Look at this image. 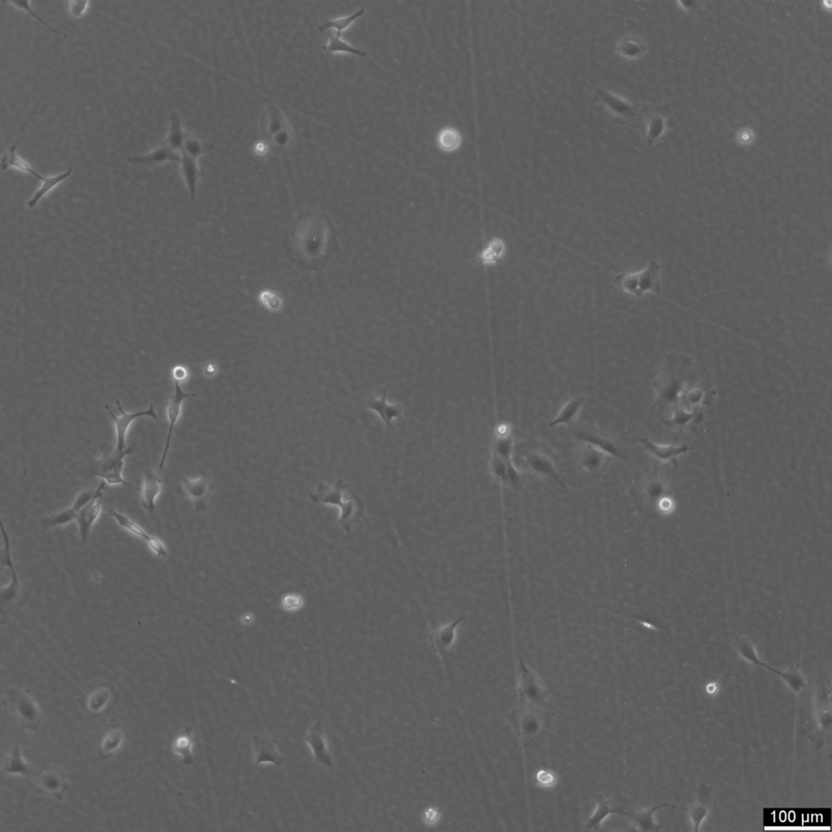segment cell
<instances>
[{
  "label": "cell",
  "instance_id": "cell-13",
  "mask_svg": "<svg viewBox=\"0 0 832 832\" xmlns=\"http://www.w3.org/2000/svg\"><path fill=\"white\" fill-rule=\"evenodd\" d=\"M174 393L171 396L169 402L167 403L166 409L167 417V420H169V432H167L164 452L163 455H162L159 464L160 469H163L165 468L167 453H169L170 449L172 436V434H174V430L176 422L180 418L182 404H183L185 400L194 398L196 396L194 394H188L184 392V390L181 387L180 382H176V380H174Z\"/></svg>",
  "mask_w": 832,
  "mask_h": 832
},
{
  "label": "cell",
  "instance_id": "cell-3",
  "mask_svg": "<svg viewBox=\"0 0 832 832\" xmlns=\"http://www.w3.org/2000/svg\"><path fill=\"white\" fill-rule=\"evenodd\" d=\"M1 532L4 540V548L1 552V564L8 568L10 573H11L10 583L6 587L2 588L1 591H0L2 620L4 622L5 620H8V618L16 616L22 611L25 604L29 600V592L22 585L18 572L15 569L11 554V541H10L8 532L5 529L3 522H1Z\"/></svg>",
  "mask_w": 832,
  "mask_h": 832
},
{
  "label": "cell",
  "instance_id": "cell-34",
  "mask_svg": "<svg viewBox=\"0 0 832 832\" xmlns=\"http://www.w3.org/2000/svg\"><path fill=\"white\" fill-rule=\"evenodd\" d=\"M293 141L294 135L290 126L272 136L267 144L273 153L282 154L291 148Z\"/></svg>",
  "mask_w": 832,
  "mask_h": 832
},
{
  "label": "cell",
  "instance_id": "cell-35",
  "mask_svg": "<svg viewBox=\"0 0 832 832\" xmlns=\"http://www.w3.org/2000/svg\"><path fill=\"white\" fill-rule=\"evenodd\" d=\"M641 443L645 446V448L654 457L658 459L666 461L676 457L679 454L684 452L686 449L673 448V446L658 445L652 443L647 438L640 440Z\"/></svg>",
  "mask_w": 832,
  "mask_h": 832
},
{
  "label": "cell",
  "instance_id": "cell-15",
  "mask_svg": "<svg viewBox=\"0 0 832 832\" xmlns=\"http://www.w3.org/2000/svg\"><path fill=\"white\" fill-rule=\"evenodd\" d=\"M181 158V153L172 149L167 145L165 140H164L154 150L150 151L149 153L132 155L128 157L127 160H128L131 165L151 167L163 165L167 163V162L180 163Z\"/></svg>",
  "mask_w": 832,
  "mask_h": 832
},
{
  "label": "cell",
  "instance_id": "cell-21",
  "mask_svg": "<svg viewBox=\"0 0 832 832\" xmlns=\"http://www.w3.org/2000/svg\"><path fill=\"white\" fill-rule=\"evenodd\" d=\"M611 458L595 446L585 443H583L578 456L582 469L593 475L600 474Z\"/></svg>",
  "mask_w": 832,
  "mask_h": 832
},
{
  "label": "cell",
  "instance_id": "cell-38",
  "mask_svg": "<svg viewBox=\"0 0 832 832\" xmlns=\"http://www.w3.org/2000/svg\"><path fill=\"white\" fill-rule=\"evenodd\" d=\"M515 448L514 441L508 433H501L497 437L493 449V454L502 459H511Z\"/></svg>",
  "mask_w": 832,
  "mask_h": 832
},
{
  "label": "cell",
  "instance_id": "cell-48",
  "mask_svg": "<svg viewBox=\"0 0 832 832\" xmlns=\"http://www.w3.org/2000/svg\"><path fill=\"white\" fill-rule=\"evenodd\" d=\"M172 375L174 380L181 382H183V380L187 378L188 372L185 367L181 366V365H179V366H176L174 368V369H172Z\"/></svg>",
  "mask_w": 832,
  "mask_h": 832
},
{
  "label": "cell",
  "instance_id": "cell-11",
  "mask_svg": "<svg viewBox=\"0 0 832 832\" xmlns=\"http://www.w3.org/2000/svg\"><path fill=\"white\" fill-rule=\"evenodd\" d=\"M521 455L527 469H529L532 473L555 481L562 486H565L564 481L562 479L554 462L549 455L539 450L522 448H521Z\"/></svg>",
  "mask_w": 832,
  "mask_h": 832
},
{
  "label": "cell",
  "instance_id": "cell-33",
  "mask_svg": "<svg viewBox=\"0 0 832 832\" xmlns=\"http://www.w3.org/2000/svg\"><path fill=\"white\" fill-rule=\"evenodd\" d=\"M73 169H69L67 171L62 172L58 175L45 176L42 181V186L35 193L34 195L30 199L27 205L29 208H33L39 204V202L43 199V197L49 194L54 188L57 187L60 183H62L66 179L72 175Z\"/></svg>",
  "mask_w": 832,
  "mask_h": 832
},
{
  "label": "cell",
  "instance_id": "cell-46",
  "mask_svg": "<svg viewBox=\"0 0 832 832\" xmlns=\"http://www.w3.org/2000/svg\"><path fill=\"white\" fill-rule=\"evenodd\" d=\"M603 97L607 101V103L610 104L609 105H611L613 110H616V111H618V113L623 114H626L628 116L630 115L632 111L630 108H629L626 104L623 103L620 99H618L615 97H611V96H610L609 94L603 95Z\"/></svg>",
  "mask_w": 832,
  "mask_h": 832
},
{
  "label": "cell",
  "instance_id": "cell-32",
  "mask_svg": "<svg viewBox=\"0 0 832 832\" xmlns=\"http://www.w3.org/2000/svg\"><path fill=\"white\" fill-rule=\"evenodd\" d=\"M187 133L182 126L181 120L179 114L172 111L169 116V127L166 139H165L167 145L172 149L179 152L183 148L184 141L186 138Z\"/></svg>",
  "mask_w": 832,
  "mask_h": 832
},
{
  "label": "cell",
  "instance_id": "cell-19",
  "mask_svg": "<svg viewBox=\"0 0 832 832\" xmlns=\"http://www.w3.org/2000/svg\"><path fill=\"white\" fill-rule=\"evenodd\" d=\"M465 618L466 616H461L458 620L445 624L431 633L430 644L436 653L444 654L454 645L457 637L458 626Z\"/></svg>",
  "mask_w": 832,
  "mask_h": 832
},
{
  "label": "cell",
  "instance_id": "cell-1",
  "mask_svg": "<svg viewBox=\"0 0 832 832\" xmlns=\"http://www.w3.org/2000/svg\"><path fill=\"white\" fill-rule=\"evenodd\" d=\"M283 247L296 265L309 270H321L338 249L337 232L326 215L305 213L288 227Z\"/></svg>",
  "mask_w": 832,
  "mask_h": 832
},
{
  "label": "cell",
  "instance_id": "cell-29",
  "mask_svg": "<svg viewBox=\"0 0 832 832\" xmlns=\"http://www.w3.org/2000/svg\"><path fill=\"white\" fill-rule=\"evenodd\" d=\"M111 699V691L109 687L102 686L91 690L85 700V709L90 715H97L109 707Z\"/></svg>",
  "mask_w": 832,
  "mask_h": 832
},
{
  "label": "cell",
  "instance_id": "cell-7",
  "mask_svg": "<svg viewBox=\"0 0 832 832\" xmlns=\"http://www.w3.org/2000/svg\"><path fill=\"white\" fill-rule=\"evenodd\" d=\"M212 490V480L204 471H202L199 478L195 479L181 476L179 493L193 502L195 511L197 513L205 512L207 510L208 501H209Z\"/></svg>",
  "mask_w": 832,
  "mask_h": 832
},
{
  "label": "cell",
  "instance_id": "cell-17",
  "mask_svg": "<svg viewBox=\"0 0 832 832\" xmlns=\"http://www.w3.org/2000/svg\"><path fill=\"white\" fill-rule=\"evenodd\" d=\"M254 757H255V767L262 763H272L280 767L284 759L277 751L278 740L270 737H260L253 735Z\"/></svg>",
  "mask_w": 832,
  "mask_h": 832
},
{
  "label": "cell",
  "instance_id": "cell-14",
  "mask_svg": "<svg viewBox=\"0 0 832 832\" xmlns=\"http://www.w3.org/2000/svg\"><path fill=\"white\" fill-rule=\"evenodd\" d=\"M37 785L40 791L53 798L62 800L66 791L69 788V784L64 771L58 767H49L44 769L39 775H36Z\"/></svg>",
  "mask_w": 832,
  "mask_h": 832
},
{
  "label": "cell",
  "instance_id": "cell-24",
  "mask_svg": "<svg viewBox=\"0 0 832 832\" xmlns=\"http://www.w3.org/2000/svg\"><path fill=\"white\" fill-rule=\"evenodd\" d=\"M181 169L183 176L191 201L196 197L197 182L202 176V171L197 160L191 158L184 153H181Z\"/></svg>",
  "mask_w": 832,
  "mask_h": 832
},
{
  "label": "cell",
  "instance_id": "cell-36",
  "mask_svg": "<svg viewBox=\"0 0 832 832\" xmlns=\"http://www.w3.org/2000/svg\"><path fill=\"white\" fill-rule=\"evenodd\" d=\"M323 48L328 55L338 53H347L357 55L359 57H366V53L354 48L351 45L343 41L342 36H340L337 34L329 33L328 41L324 46Z\"/></svg>",
  "mask_w": 832,
  "mask_h": 832
},
{
  "label": "cell",
  "instance_id": "cell-47",
  "mask_svg": "<svg viewBox=\"0 0 832 832\" xmlns=\"http://www.w3.org/2000/svg\"><path fill=\"white\" fill-rule=\"evenodd\" d=\"M282 605L287 611H296L303 606V599L298 595H287L283 598Z\"/></svg>",
  "mask_w": 832,
  "mask_h": 832
},
{
  "label": "cell",
  "instance_id": "cell-44",
  "mask_svg": "<svg viewBox=\"0 0 832 832\" xmlns=\"http://www.w3.org/2000/svg\"><path fill=\"white\" fill-rule=\"evenodd\" d=\"M536 781L541 787L550 788L555 784L556 776L549 770H541L536 775Z\"/></svg>",
  "mask_w": 832,
  "mask_h": 832
},
{
  "label": "cell",
  "instance_id": "cell-12",
  "mask_svg": "<svg viewBox=\"0 0 832 832\" xmlns=\"http://www.w3.org/2000/svg\"><path fill=\"white\" fill-rule=\"evenodd\" d=\"M109 515L113 517L116 522H118V525L123 527V529L144 540L157 557H166L167 556L166 547L164 543L159 539L158 536L155 534H148L138 522H136L130 519V517L120 513V512L114 508L109 510Z\"/></svg>",
  "mask_w": 832,
  "mask_h": 832
},
{
  "label": "cell",
  "instance_id": "cell-41",
  "mask_svg": "<svg viewBox=\"0 0 832 832\" xmlns=\"http://www.w3.org/2000/svg\"><path fill=\"white\" fill-rule=\"evenodd\" d=\"M8 4H12L13 6H14L15 8L24 10V11H27L30 15H32V16L33 18L38 20L39 22H40L42 24H43L44 25H46V27H47L49 29L52 30V32H53L54 33L62 35V36H63L64 38H67V36H66L65 34H63L62 33H60V32H58L57 29H55V28H53L52 27V25H50L47 22L44 21V20L43 18H40L37 13H35V12L34 11V10L32 7V5H30V2L27 1V0H17V1H8Z\"/></svg>",
  "mask_w": 832,
  "mask_h": 832
},
{
  "label": "cell",
  "instance_id": "cell-8",
  "mask_svg": "<svg viewBox=\"0 0 832 832\" xmlns=\"http://www.w3.org/2000/svg\"><path fill=\"white\" fill-rule=\"evenodd\" d=\"M116 405L120 413L119 416H116L111 412L108 405H105V409L108 410L111 418L113 420L115 425L116 443L114 449L121 452V451H125L129 448L126 445V435L128 433L131 424L135 420L143 417L158 420V416H157V413L155 412L153 403H151L149 408L146 410H139V412L134 413H127L123 407H121L119 400L116 401Z\"/></svg>",
  "mask_w": 832,
  "mask_h": 832
},
{
  "label": "cell",
  "instance_id": "cell-9",
  "mask_svg": "<svg viewBox=\"0 0 832 832\" xmlns=\"http://www.w3.org/2000/svg\"><path fill=\"white\" fill-rule=\"evenodd\" d=\"M95 493L96 489H86L81 491L76 497L72 506L52 515L43 517L40 520V525L44 530H50L68 525L71 522L76 521L80 511L94 498Z\"/></svg>",
  "mask_w": 832,
  "mask_h": 832
},
{
  "label": "cell",
  "instance_id": "cell-16",
  "mask_svg": "<svg viewBox=\"0 0 832 832\" xmlns=\"http://www.w3.org/2000/svg\"><path fill=\"white\" fill-rule=\"evenodd\" d=\"M305 742L312 751L314 763L324 765L328 768H333V760L328 750L326 735L321 721L313 725L309 730Z\"/></svg>",
  "mask_w": 832,
  "mask_h": 832
},
{
  "label": "cell",
  "instance_id": "cell-22",
  "mask_svg": "<svg viewBox=\"0 0 832 832\" xmlns=\"http://www.w3.org/2000/svg\"><path fill=\"white\" fill-rule=\"evenodd\" d=\"M161 488L162 480L153 470L146 469L140 493L141 505L150 513H153L155 510V501L160 494Z\"/></svg>",
  "mask_w": 832,
  "mask_h": 832
},
{
  "label": "cell",
  "instance_id": "cell-25",
  "mask_svg": "<svg viewBox=\"0 0 832 832\" xmlns=\"http://www.w3.org/2000/svg\"><path fill=\"white\" fill-rule=\"evenodd\" d=\"M576 436L583 443L595 446V448L602 450L610 457L622 459L626 457L623 451L612 441L604 438L602 436L587 432V431H580L576 433Z\"/></svg>",
  "mask_w": 832,
  "mask_h": 832
},
{
  "label": "cell",
  "instance_id": "cell-6",
  "mask_svg": "<svg viewBox=\"0 0 832 832\" xmlns=\"http://www.w3.org/2000/svg\"><path fill=\"white\" fill-rule=\"evenodd\" d=\"M132 453H133V449L130 446L128 449L121 451V452L115 449L111 452L109 451L104 452L102 458L97 462L95 476H99L101 480H104L108 487L123 485L140 491L139 489L135 488L123 478L125 459Z\"/></svg>",
  "mask_w": 832,
  "mask_h": 832
},
{
  "label": "cell",
  "instance_id": "cell-20",
  "mask_svg": "<svg viewBox=\"0 0 832 832\" xmlns=\"http://www.w3.org/2000/svg\"><path fill=\"white\" fill-rule=\"evenodd\" d=\"M261 126L263 138L267 141L272 136L277 134L278 132L290 127V125H289L287 119L285 115H284L280 106L277 104H271L268 106L265 113H263Z\"/></svg>",
  "mask_w": 832,
  "mask_h": 832
},
{
  "label": "cell",
  "instance_id": "cell-18",
  "mask_svg": "<svg viewBox=\"0 0 832 832\" xmlns=\"http://www.w3.org/2000/svg\"><path fill=\"white\" fill-rule=\"evenodd\" d=\"M387 394L388 390L383 389L382 397L380 398L370 397L365 403V408L377 413L385 425L389 429L394 430L393 420L402 418L403 410L398 404H389Z\"/></svg>",
  "mask_w": 832,
  "mask_h": 832
},
{
  "label": "cell",
  "instance_id": "cell-31",
  "mask_svg": "<svg viewBox=\"0 0 832 832\" xmlns=\"http://www.w3.org/2000/svg\"><path fill=\"white\" fill-rule=\"evenodd\" d=\"M215 144L210 143L202 137L187 133L183 148L181 153H184L193 159L199 160L200 157L210 153L215 149Z\"/></svg>",
  "mask_w": 832,
  "mask_h": 832
},
{
  "label": "cell",
  "instance_id": "cell-30",
  "mask_svg": "<svg viewBox=\"0 0 832 832\" xmlns=\"http://www.w3.org/2000/svg\"><path fill=\"white\" fill-rule=\"evenodd\" d=\"M9 169H17L24 172H27L30 175L36 177L37 179L43 181L45 176L40 174L39 172L35 171L32 166H30L27 161H25L18 153V148L16 146H12L5 152L1 159V169L6 171Z\"/></svg>",
  "mask_w": 832,
  "mask_h": 832
},
{
  "label": "cell",
  "instance_id": "cell-37",
  "mask_svg": "<svg viewBox=\"0 0 832 832\" xmlns=\"http://www.w3.org/2000/svg\"><path fill=\"white\" fill-rule=\"evenodd\" d=\"M364 13L365 10L361 8L359 10L357 13L352 15V16L338 19L327 20V21L324 22L321 25H319L318 29L321 32H326V30L331 29H335L336 30V34L340 35V36H342V34L344 30L347 29L349 25H351L352 23L355 21V20L359 17H361Z\"/></svg>",
  "mask_w": 832,
  "mask_h": 832
},
{
  "label": "cell",
  "instance_id": "cell-4",
  "mask_svg": "<svg viewBox=\"0 0 832 832\" xmlns=\"http://www.w3.org/2000/svg\"><path fill=\"white\" fill-rule=\"evenodd\" d=\"M4 704L24 729L34 732L40 728L42 723L41 710L32 694L27 690L8 688L4 698Z\"/></svg>",
  "mask_w": 832,
  "mask_h": 832
},
{
  "label": "cell",
  "instance_id": "cell-45",
  "mask_svg": "<svg viewBox=\"0 0 832 832\" xmlns=\"http://www.w3.org/2000/svg\"><path fill=\"white\" fill-rule=\"evenodd\" d=\"M89 4L88 1H70L68 3L69 13L74 18H82L88 11Z\"/></svg>",
  "mask_w": 832,
  "mask_h": 832
},
{
  "label": "cell",
  "instance_id": "cell-10",
  "mask_svg": "<svg viewBox=\"0 0 832 832\" xmlns=\"http://www.w3.org/2000/svg\"><path fill=\"white\" fill-rule=\"evenodd\" d=\"M108 488L109 487L106 485V482L101 480L98 488L96 489L94 498L83 507V509L79 512L77 519H76L80 537L83 544H85L88 541L91 530H92L95 522L99 519L101 511H102L104 495Z\"/></svg>",
  "mask_w": 832,
  "mask_h": 832
},
{
  "label": "cell",
  "instance_id": "cell-39",
  "mask_svg": "<svg viewBox=\"0 0 832 832\" xmlns=\"http://www.w3.org/2000/svg\"><path fill=\"white\" fill-rule=\"evenodd\" d=\"M598 806L597 809L590 820L588 821L586 828L588 829L599 828L602 821L606 818V816L611 813L616 812L611 808L610 805L611 800H606L603 799L602 796H599L597 799Z\"/></svg>",
  "mask_w": 832,
  "mask_h": 832
},
{
  "label": "cell",
  "instance_id": "cell-2",
  "mask_svg": "<svg viewBox=\"0 0 832 832\" xmlns=\"http://www.w3.org/2000/svg\"><path fill=\"white\" fill-rule=\"evenodd\" d=\"M349 485L343 479H338L333 485L319 483L316 493L310 495L314 504L331 505L339 507L338 524L347 532H351L355 524H358L365 516L366 501L356 494L345 499V492Z\"/></svg>",
  "mask_w": 832,
  "mask_h": 832
},
{
  "label": "cell",
  "instance_id": "cell-5",
  "mask_svg": "<svg viewBox=\"0 0 832 832\" xmlns=\"http://www.w3.org/2000/svg\"><path fill=\"white\" fill-rule=\"evenodd\" d=\"M616 283L620 290L636 298L642 297L649 292L660 291V265L652 261L642 272L618 275Z\"/></svg>",
  "mask_w": 832,
  "mask_h": 832
},
{
  "label": "cell",
  "instance_id": "cell-40",
  "mask_svg": "<svg viewBox=\"0 0 832 832\" xmlns=\"http://www.w3.org/2000/svg\"><path fill=\"white\" fill-rule=\"evenodd\" d=\"M460 135L457 130L452 128H445L441 131L438 144L441 149L445 151H454L459 146Z\"/></svg>",
  "mask_w": 832,
  "mask_h": 832
},
{
  "label": "cell",
  "instance_id": "cell-28",
  "mask_svg": "<svg viewBox=\"0 0 832 832\" xmlns=\"http://www.w3.org/2000/svg\"><path fill=\"white\" fill-rule=\"evenodd\" d=\"M585 403V398L583 397V396H579V397H575L568 401L563 405L559 414L557 415L556 418L551 421L549 424L550 427H555V426L559 425L571 426L575 423Z\"/></svg>",
  "mask_w": 832,
  "mask_h": 832
},
{
  "label": "cell",
  "instance_id": "cell-43",
  "mask_svg": "<svg viewBox=\"0 0 832 832\" xmlns=\"http://www.w3.org/2000/svg\"><path fill=\"white\" fill-rule=\"evenodd\" d=\"M261 303L270 310L277 311L282 307V299L272 291H263L260 296Z\"/></svg>",
  "mask_w": 832,
  "mask_h": 832
},
{
  "label": "cell",
  "instance_id": "cell-26",
  "mask_svg": "<svg viewBox=\"0 0 832 832\" xmlns=\"http://www.w3.org/2000/svg\"><path fill=\"white\" fill-rule=\"evenodd\" d=\"M195 743V738L193 735V728L186 727L183 732L177 735L172 744V751L179 756L182 763L186 765H191L194 764V754H193V748Z\"/></svg>",
  "mask_w": 832,
  "mask_h": 832
},
{
  "label": "cell",
  "instance_id": "cell-42",
  "mask_svg": "<svg viewBox=\"0 0 832 832\" xmlns=\"http://www.w3.org/2000/svg\"><path fill=\"white\" fill-rule=\"evenodd\" d=\"M505 247L504 243L499 240H495L490 243L488 250L485 253L484 258L487 261L498 262L501 256L504 255Z\"/></svg>",
  "mask_w": 832,
  "mask_h": 832
},
{
  "label": "cell",
  "instance_id": "cell-23",
  "mask_svg": "<svg viewBox=\"0 0 832 832\" xmlns=\"http://www.w3.org/2000/svg\"><path fill=\"white\" fill-rule=\"evenodd\" d=\"M3 772L7 775H20V776H29L34 775L36 776L34 771L30 765L25 762L21 747L19 744L15 745L11 751L6 755L4 760Z\"/></svg>",
  "mask_w": 832,
  "mask_h": 832
},
{
  "label": "cell",
  "instance_id": "cell-27",
  "mask_svg": "<svg viewBox=\"0 0 832 832\" xmlns=\"http://www.w3.org/2000/svg\"><path fill=\"white\" fill-rule=\"evenodd\" d=\"M125 737L123 728L115 727L106 730L99 744V758L105 760L113 756L123 747Z\"/></svg>",
  "mask_w": 832,
  "mask_h": 832
}]
</instances>
